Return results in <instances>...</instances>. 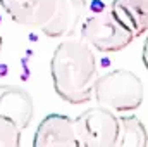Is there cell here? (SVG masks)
<instances>
[{
  "label": "cell",
  "instance_id": "6da1fadb",
  "mask_svg": "<svg viewBox=\"0 0 148 147\" xmlns=\"http://www.w3.org/2000/svg\"><path fill=\"white\" fill-rule=\"evenodd\" d=\"M50 74L57 95L74 106L93 99V83L98 76L95 50L83 38L62 40L50 59Z\"/></svg>",
  "mask_w": 148,
  "mask_h": 147
},
{
  "label": "cell",
  "instance_id": "7a4b0ae2",
  "mask_svg": "<svg viewBox=\"0 0 148 147\" xmlns=\"http://www.w3.org/2000/svg\"><path fill=\"white\" fill-rule=\"evenodd\" d=\"M145 97L141 78L129 69H112L97 76L93 83V99L98 106L126 114L136 111Z\"/></svg>",
  "mask_w": 148,
  "mask_h": 147
},
{
  "label": "cell",
  "instance_id": "3957f363",
  "mask_svg": "<svg viewBox=\"0 0 148 147\" xmlns=\"http://www.w3.org/2000/svg\"><path fill=\"white\" fill-rule=\"evenodd\" d=\"M81 38L95 52L115 54L126 49L134 40V35L122 24L112 9H103L83 19Z\"/></svg>",
  "mask_w": 148,
  "mask_h": 147
},
{
  "label": "cell",
  "instance_id": "277c9868",
  "mask_svg": "<svg viewBox=\"0 0 148 147\" xmlns=\"http://www.w3.org/2000/svg\"><path fill=\"white\" fill-rule=\"evenodd\" d=\"M76 132L84 147H115L119 140V116L103 106L83 111L76 119Z\"/></svg>",
  "mask_w": 148,
  "mask_h": 147
},
{
  "label": "cell",
  "instance_id": "5b68a950",
  "mask_svg": "<svg viewBox=\"0 0 148 147\" xmlns=\"http://www.w3.org/2000/svg\"><path fill=\"white\" fill-rule=\"evenodd\" d=\"M35 147H79L81 142L76 132V121L67 114L53 112L45 116L33 139Z\"/></svg>",
  "mask_w": 148,
  "mask_h": 147
},
{
  "label": "cell",
  "instance_id": "8992f818",
  "mask_svg": "<svg viewBox=\"0 0 148 147\" xmlns=\"http://www.w3.org/2000/svg\"><path fill=\"white\" fill-rule=\"evenodd\" d=\"M0 5L19 26L41 31L52 19L57 0H0Z\"/></svg>",
  "mask_w": 148,
  "mask_h": 147
},
{
  "label": "cell",
  "instance_id": "52a82bcc",
  "mask_svg": "<svg viewBox=\"0 0 148 147\" xmlns=\"http://www.w3.org/2000/svg\"><path fill=\"white\" fill-rule=\"evenodd\" d=\"M88 9V0H57L52 19L41 28L48 38H69L77 33Z\"/></svg>",
  "mask_w": 148,
  "mask_h": 147
},
{
  "label": "cell",
  "instance_id": "ba28073f",
  "mask_svg": "<svg viewBox=\"0 0 148 147\" xmlns=\"http://www.w3.org/2000/svg\"><path fill=\"white\" fill-rule=\"evenodd\" d=\"M0 116L14 121L21 130H26L35 116L31 94L19 85H0Z\"/></svg>",
  "mask_w": 148,
  "mask_h": 147
},
{
  "label": "cell",
  "instance_id": "9c48e42d",
  "mask_svg": "<svg viewBox=\"0 0 148 147\" xmlns=\"http://www.w3.org/2000/svg\"><path fill=\"white\" fill-rule=\"evenodd\" d=\"M110 9L134 38L148 33V0H112Z\"/></svg>",
  "mask_w": 148,
  "mask_h": 147
},
{
  "label": "cell",
  "instance_id": "30bf717a",
  "mask_svg": "<svg viewBox=\"0 0 148 147\" xmlns=\"http://www.w3.org/2000/svg\"><path fill=\"white\" fill-rule=\"evenodd\" d=\"M119 147H145L148 144L147 128L136 116H119Z\"/></svg>",
  "mask_w": 148,
  "mask_h": 147
},
{
  "label": "cell",
  "instance_id": "8fae6325",
  "mask_svg": "<svg viewBox=\"0 0 148 147\" xmlns=\"http://www.w3.org/2000/svg\"><path fill=\"white\" fill-rule=\"evenodd\" d=\"M21 132L23 130L14 121L0 116V147H19Z\"/></svg>",
  "mask_w": 148,
  "mask_h": 147
},
{
  "label": "cell",
  "instance_id": "7c38bea8",
  "mask_svg": "<svg viewBox=\"0 0 148 147\" xmlns=\"http://www.w3.org/2000/svg\"><path fill=\"white\" fill-rule=\"evenodd\" d=\"M141 59H143V64H145V68H147V71H148V37L145 38V42H143V52H141Z\"/></svg>",
  "mask_w": 148,
  "mask_h": 147
},
{
  "label": "cell",
  "instance_id": "4fadbf2b",
  "mask_svg": "<svg viewBox=\"0 0 148 147\" xmlns=\"http://www.w3.org/2000/svg\"><path fill=\"white\" fill-rule=\"evenodd\" d=\"M2 47H3V40H2V35H0V54H2Z\"/></svg>",
  "mask_w": 148,
  "mask_h": 147
}]
</instances>
